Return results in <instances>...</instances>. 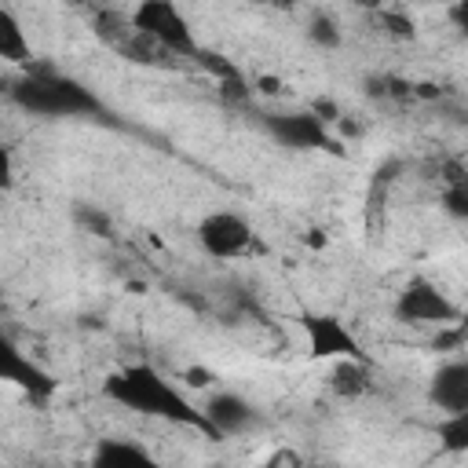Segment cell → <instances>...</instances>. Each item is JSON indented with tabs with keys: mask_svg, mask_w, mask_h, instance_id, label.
<instances>
[{
	"mask_svg": "<svg viewBox=\"0 0 468 468\" xmlns=\"http://www.w3.org/2000/svg\"><path fill=\"white\" fill-rule=\"evenodd\" d=\"M102 391L113 402H121V406H128V410H135L143 417H157V420H172V424H186V428H201V431L216 435L208 417H205V410H197L154 366H121L117 373L106 377Z\"/></svg>",
	"mask_w": 468,
	"mask_h": 468,
	"instance_id": "6da1fadb",
	"label": "cell"
},
{
	"mask_svg": "<svg viewBox=\"0 0 468 468\" xmlns=\"http://www.w3.org/2000/svg\"><path fill=\"white\" fill-rule=\"evenodd\" d=\"M11 99L37 117H88L99 110V99L84 84L55 69H26L11 88Z\"/></svg>",
	"mask_w": 468,
	"mask_h": 468,
	"instance_id": "7a4b0ae2",
	"label": "cell"
},
{
	"mask_svg": "<svg viewBox=\"0 0 468 468\" xmlns=\"http://www.w3.org/2000/svg\"><path fill=\"white\" fill-rule=\"evenodd\" d=\"M128 18H132V26H135L146 40H154L161 51H172V55H197L194 29H190V22L183 18V11H179L172 0H139Z\"/></svg>",
	"mask_w": 468,
	"mask_h": 468,
	"instance_id": "3957f363",
	"label": "cell"
},
{
	"mask_svg": "<svg viewBox=\"0 0 468 468\" xmlns=\"http://www.w3.org/2000/svg\"><path fill=\"white\" fill-rule=\"evenodd\" d=\"M252 223L234 208L205 212L197 223V245L212 260H241L252 249Z\"/></svg>",
	"mask_w": 468,
	"mask_h": 468,
	"instance_id": "277c9868",
	"label": "cell"
},
{
	"mask_svg": "<svg viewBox=\"0 0 468 468\" xmlns=\"http://www.w3.org/2000/svg\"><path fill=\"white\" fill-rule=\"evenodd\" d=\"M395 318L410 325H450L457 318V303L428 278H413L395 296Z\"/></svg>",
	"mask_w": 468,
	"mask_h": 468,
	"instance_id": "5b68a950",
	"label": "cell"
},
{
	"mask_svg": "<svg viewBox=\"0 0 468 468\" xmlns=\"http://www.w3.org/2000/svg\"><path fill=\"white\" fill-rule=\"evenodd\" d=\"M303 336H307V351L314 358H333V362H340V358H366L358 336L336 314H307L303 318Z\"/></svg>",
	"mask_w": 468,
	"mask_h": 468,
	"instance_id": "8992f818",
	"label": "cell"
},
{
	"mask_svg": "<svg viewBox=\"0 0 468 468\" xmlns=\"http://www.w3.org/2000/svg\"><path fill=\"white\" fill-rule=\"evenodd\" d=\"M263 124H267V132L282 146H296V150H325V146H333L322 113H307V110H296V113H267Z\"/></svg>",
	"mask_w": 468,
	"mask_h": 468,
	"instance_id": "52a82bcc",
	"label": "cell"
},
{
	"mask_svg": "<svg viewBox=\"0 0 468 468\" xmlns=\"http://www.w3.org/2000/svg\"><path fill=\"white\" fill-rule=\"evenodd\" d=\"M201 410L216 435H245V431L260 428V420H263L260 410L238 391H212Z\"/></svg>",
	"mask_w": 468,
	"mask_h": 468,
	"instance_id": "ba28073f",
	"label": "cell"
},
{
	"mask_svg": "<svg viewBox=\"0 0 468 468\" xmlns=\"http://www.w3.org/2000/svg\"><path fill=\"white\" fill-rule=\"evenodd\" d=\"M4 380L11 388H18L33 402H48L55 395V377L40 362H33L29 355H22L15 344L4 347Z\"/></svg>",
	"mask_w": 468,
	"mask_h": 468,
	"instance_id": "9c48e42d",
	"label": "cell"
},
{
	"mask_svg": "<svg viewBox=\"0 0 468 468\" xmlns=\"http://www.w3.org/2000/svg\"><path fill=\"white\" fill-rule=\"evenodd\" d=\"M428 399L439 413H461L468 410V358L442 362L428 380Z\"/></svg>",
	"mask_w": 468,
	"mask_h": 468,
	"instance_id": "30bf717a",
	"label": "cell"
},
{
	"mask_svg": "<svg viewBox=\"0 0 468 468\" xmlns=\"http://www.w3.org/2000/svg\"><path fill=\"white\" fill-rule=\"evenodd\" d=\"M0 58L11 66H26L29 62V37L22 29V22L15 18L11 7L0 11Z\"/></svg>",
	"mask_w": 468,
	"mask_h": 468,
	"instance_id": "8fae6325",
	"label": "cell"
},
{
	"mask_svg": "<svg viewBox=\"0 0 468 468\" xmlns=\"http://www.w3.org/2000/svg\"><path fill=\"white\" fill-rule=\"evenodd\" d=\"M91 461L99 468H117V464H150L146 446L132 442V439H99Z\"/></svg>",
	"mask_w": 468,
	"mask_h": 468,
	"instance_id": "7c38bea8",
	"label": "cell"
},
{
	"mask_svg": "<svg viewBox=\"0 0 468 468\" xmlns=\"http://www.w3.org/2000/svg\"><path fill=\"white\" fill-rule=\"evenodd\" d=\"M333 388L347 399L362 395L369 388V369H366V358H340L333 366Z\"/></svg>",
	"mask_w": 468,
	"mask_h": 468,
	"instance_id": "4fadbf2b",
	"label": "cell"
},
{
	"mask_svg": "<svg viewBox=\"0 0 468 468\" xmlns=\"http://www.w3.org/2000/svg\"><path fill=\"white\" fill-rule=\"evenodd\" d=\"M435 435H439L442 450H450V453H468V410H461V413H442V420L435 424Z\"/></svg>",
	"mask_w": 468,
	"mask_h": 468,
	"instance_id": "5bb4252c",
	"label": "cell"
},
{
	"mask_svg": "<svg viewBox=\"0 0 468 468\" xmlns=\"http://www.w3.org/2000/svg\"><path fill=\"white\" fill-rule=\"evenodd\" d=\"M311 37H314L318 44H336V40H340V33H336V26H333L329 18H314V22H311Z\"/></svg>",
	"mask_w": 468,
	"mask_h": 468,
	"instance_id": "9a60e30c",
	"label": "cell"
},
{
	"mask_svg": "<svg viewBox=\"0 0 468 468\" xmlns=\"http://www.w3.org/2000/svg\"><path fill=\"white\" fill-rule=\"evenodd\" d=\"M450 22L468 37V0H453V7H450Z\"/></svg>",
	"mask_w": 468,
	"mask_h": 468,
	"instance_id": "2e32d148",
	"label": "cell"
},
{
	"mask_svg": "<svg viewBox=\"0 0 468 468\" xmlns=\"http://www.w3.org/2000/svg\"><path fill=\"white\" fill-rule=\"evenodd\" d=\"M260 4H285V0H260Z\"/></svg>",
	"mask_w": 468,
	"mask_h": 468,
	"instance_id": "e0dca14e",
	"label": "cell"
}]
</instances>
